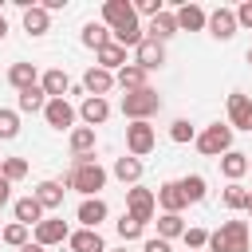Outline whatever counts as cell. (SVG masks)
<instances>
[{
    "label": "cell",
    "mask_w": 252,
    "mask_h": 252,
    "mask_svg": "<svg viewBox=\"0 0 252 252\" xmlns=\"http://www.w3.org/2000/svg\"><path fill=\"white\" fill-rule=\"evenodd\" d=\"M102 185H106V169L94 158H71V169L63 177V189H75L83 197H98Z\"/></svg>",
    "instance_id": "6da1fadb"
},
{
    "label": "cell",
    "mask_w": 252,
    "mask_h": 252,
    "mask_svg": "<svg viewBox=\"0 0 252 252\" xmlns=\"http://www.w3.org/2000/svg\"><path fill=\"white\" fill-rule=\"evenodd\" d=\"M209 252H248V220H224L217 232H209Z\"/></svg>",
    "instance_id": "7a4b0ae2"
},
{
    "label": "cell",
    "mask_w": 252,
    "mask_h": 252,
    "mask_svg": "<svg viewBox=\"0 0 252 252\" xmlns=\"http://www.w3.org/2000/svg\"><path fill=\"white\" fill-rule=\"evenodd\" d=\"M158 110H161V94H158L154 87H142V91L122 94V114H126L130 122H150Z\"/></svg>",
    "instance_id": "3957f363"
},
{
    "label": "cell",
    "mask_w": 252,
    "mask_h": 252,
    "mask_svg": "<svg viewBox=\"0 0 252 252\" xmlns=\"http://www.w3.org/2000/svg\"><path fill=\"white\" fill-rule=\"evenodd\" d=\"M193 146H197L205 158H224V154L232 150V126H228V122H213V126H205V130L193 138Z\"/></svg>",
    "instance_id": "277c9868"
},
{
    "label": "cell",
    "mask_w": 252,
    "mask_h": 252,
    "mask_svg": "<svg viewBox=\"0 0 252 252\" xmlns=\"http://www.w3.org/2000/svg\"><path fill=\"white\" fill-rule=\"evenodd\" d=\"M154 146H158V134H154L150 122H130V126H126V154H130V158L142 161Z\"/></svg>",
    "instance_id": "5b68a950"
},
{
    "label": "cell",
    "mask_w": 252,
    "mask_h": 252,
    "mask_svg": "<svg viewBox=\"0 0 252 252\" xmlns=\"http://www.w3.org/2000/svg\"><path fill=\"white\" fill-rule=\"evenodd\" d=\"M126 213H130L134 220H142V224H150V220H154V213H158V201H154V189H142V185H130V189H126Z\"/></svg>",
    "instance_id": "8992f818"
},
{
    "label": "cell",
    "mask_w": 252,
    "mask_h": 252,
    "mask_svg": "<svg viewBox=\"0 0 252 252\" xmlns=\"http://www.w3.org/2000/svg\"><path fill=\"white\" fill-rule=\"evenodd\" d=\"M75 118H79V110H75L67 98H47V106H43V122H47L51 130H75Z\"/></svg>",
    "instance_id": "52a82bcc"
},
{
    "label": "cell",
    "mask_w": 252,
    "mask_h": 252,
    "mask_svg": "<svg viewBox=\"0 0 252 252\" xmlns=\"http://www.w3.org/2000/svg\"><path fill=\"white\" fill-rule=\"evenodd\" d=\"M161 63H165V43H158V39L142 35V43L134 47V67H142V71L150 75V71H158Z\"/></svg>",
    "instance_id": "ba28073f"
},
{
    "label": "cell",
    "mask_w": 252,
    "mask_h": 252,
    "mask_svg": "<svg viewBox=\"0 0 252 252\" xmlns=\"http://www.w3.org/2000/svg\"><path fill=\"white\" fill-rule=\"evenodd\" d=\"M138 16H134V4L130 0H102V24L110 28V32H118V28H126V24H134Z\"/></svg>",
    "instance_id": "9c48e42d"
},
{
    "label": "cell",
    "mask_w": 252,
    "mask_h": 252,
    "mask_svg": "<svg viewBox=\"0 0 252 252\" xmlns=\"http://www.w3.org/2000/svg\"><path fill=\"white\" fill-rule=\"evenodd\" d=\"M67 236H71V228H67V220H63V217H43V220L35 224V244H43V248L63 244Z\"/></svg>",
    "instance_id": "30bf717a"
},
{
    "label": "cell",
    "mask_w": 252,
    "mask_h": 252,
    "mask_svg": "<svg viewBox=\"0 0 252 252\" xmlns=\"http://www.w3.org/2000/svg\"><path fill=\"white\" fill-rule=\"evenodd\" d=\"M228 126L232 130H252V98L232 91L228 94Z\"/></svg>",
    "instance_id": "8fae6325"
},
{
    "label": "cell",
    "mask_w": 252,
    "mask_h": 252,
    "mask_svg": "<svg viewBox=\"0 0 252 252\" xmlns=\"http://www.w3.org/2000/svg\"><path fill=\"white\" fill-rule=\"evenodd\" d=\"M205 28H209L213 39H232L236 35V12L232 8H217V12H209Z\"/></svg>",
    "instance_id": "7c38bea8"
},
{
    "label": "cell",
    "mask_w": 252,
    "mask_h": 252,
    "mask_svg": "<svg viewBox=\"0 0 252 252\" xmlns=\"http://www.w3.org/2000/svg\"><path fill=\"white\" fill-rule=\"evenodd\" d=\"M79 118H83V126H102L106 118H110V102L106 98H94V94H87L83 102H79Z\"/></svg>",
    "instance_id": "4fadbf2b"
},
{
    "label": "cell",
    "mask_w": 252,
    "mask_h": 252,
    "mask_svg": "<svg viewBox=\"0 0 252 252\" xmlns=\"http://www.w3.org/2000/svg\"><path fill=\"white\" fill-rule=\"evenodd\" d=\"M106 201L102 197H83V205H79V213H75V220L83 224V228H98L102 220H106Z\"/></svg>",
    "instance_id": "5bb4252c"
},
{
    "label": "cell",
    "mask_w": 252,
    "mask_h": 252,
    "mask_svg": "<svg viewBox=\"0 0 252 252\" xmlns=\"http://www.w3.org/2000/svg\"><path fill=\"white\" fill-rule=\"evenodd\" d=\"M39 87H43L47 98H67V91H71V75H67L63 67H51V71L39 75Z\"/></svg>",
    "instance_id": "9a60e30c"
},
{
    "label": "cell",
    "mask_w": 252,
    "mask_h": 252,
    "mask_svg": "<svg viewBox=\"0 0 252 252\" xmlns=\"http://www.w3.org/2000/svg\"><path fill=\"white\" fill-rule=\"evenodd\" d=\"M154 201L161 205V213H181V209L189 205L177 181H161V185H158V193H154Z\"/></svg>",
    "instance_id": "2e32d148"
},
{
    "label": "cell",
    "mask_w": 252,
    "mask_h": 252,
    "mask_svg": "<svg viewBox=\"0 0 252 252\" xmlns=\"http://www.w3.org/2000/svg\"><path fill=\"white\" fill-rule=\"evenodd\" d=\"M67 248L71 252H106V240L98 236V228H75L67 236Z\"/></svg>",
    "instance_id": "e0dca14e"
},
{
    "label": "cell",
    "mask_w": 252,
    "mask_h": 252,
    "mask_svg": "<svg viewBox=\"0 0 252 252\" xmlns=\"http://www.w3.org/2000/svg\"><path fill=\"white\" fill-rule=\"evenodd\" d=\"M173 20H177V32H201L205 20H209V12H205L201 4H181V8L173 12Z\"/></svg>",
    "instance_id": "ac0fdd59"
},
{
    "label": "cell",
    "mask_w": 252,
    "mask_h": 252,
    "mask_svg": "<svg viewBox=\"0 0 252 252\" xmlns=\"http://www.w3.org/2000/svg\"><path fill=\"white\" fill-rule=\"evenodd\" d=\"M24 32H28V35H47V32H51V12H47L43 4L24 8Z\"/></svg>",
    "instance_id": "d6986e66"
},
{
    "label": "cell",
    "mask_w": 252,
    "mask_h": 252,
    "mask_svg": "<svg viewBox=\"0 0 252 252\" xmlns=\"http://www.w3.org/2000/svg\"><path fill=\"white\" fill-rule=\"evenodd\" d=\"M110 87H114V75H110V71H102V67H91V71L83 75V91H87V94H94V98H106V94H110Z\"/></svg>",
    "instance_id": "ffe728a7"
},
{
    "label": "cell",
    "mask_w": 252,
    "mask_h": 252,
    "mask_svg": "<svg viewBox=\"0 0 252 252\" xmlns=\"http://www.w3.org/2000/svg\"><path fill=\"white\" fill-rule=\"evenodd\" d=\"M94 59H98L94 67H102V71H110V75H114V71H122V67H126V47H118V43L110 39L106 47H98V51H94Z\"/></svg>",
    "instance_id": "44dd1931"
},
{
    "label": "cell",
    "mask_w": 252,
    "mask_h": 252,
    "mask_svg": "<svg viewBox=\"0 0 252 252\" xmlns=\"http://www.w3.org/2000/svg\"><path fill=\"white\" fill-rule=\"evenodd\" d=\"M67 142H71V158H94V142L98 138H94L91 126H75Z\"/></svg>",
    "instance_id": "7402d4cb"
},
{
    "label": "cell",
    "mask_w": 252,
    "mask_h": 252,
    "mask_svg": "<svg viewBox=\"0 0 252 252\" xmlns=\"http://www.w3.org/2000/svg\"><path fill=\"white\" fill-rule=\"evenodd\" d=\"M12 213H16V220L28 224V228H35V224L43 220V205H39L35 197H20V201H12Z\"/></svg>",
    "instance_id": "603a6c76"
},
{
    "label": "cell",
    "mask_w": 252,
    "mask_h": 252,
    "mask_svg": "<svg viewBox=\"0 0 252 252\" xmlns=\"http://www.w3.org/2000/svg\"><path fill=\"white\" fill-rule=\"evenodd\" d=\"M79 39H83V47H94V51H98V47L110 43V28H106L102 20H87L83 32H79Z\"/></svg>",
    "instance_id": "cb8c5ba5"
},
{
    "label": "cell",
    "mask_w": 252,
    "mask_h": 252,
    "mask_svg": "<svg viewBox=\"0 0 252 252\" xmlns=\"http://www.w3.org/2000/svg\"><path fill=\"white\" fill-rule=\"evenodd\" d=\"M8 83H12L16 91L39 87V71H35V63H12V67H8Z\"/></svg>",
    "instance_id": "d4e9b609"
},
{
    "label": "cell",
    "mask_w": 252,
    "mask_h": 252,
    "mask_svg": "<svg viewBox=\"0 0 252 252\" xmlns=\"http://www.w3.org/2000/svg\"><path fill=\"white\" fill-rule=\"evenodd\" d=\"M43 106H47L43 87H28V91H20V98H16V114H43Z\"/></svg>",
    "instance_id": "484cf974"
},
{
    "label": "cell",
    "mask_w": 252,
    "mask_h": 252,
    "mask_svg": "<svg viewBox=\"0 0 252 252\" xmlns=\"http://www.w3.org/2000/svg\"><path fill=\"white\" fill-rule=\"evenodd\" d=\"M63 193H67L63 181H39L32 197H35V201L43 205V213H47V209H59V205H63Z\"/></svg>",
    "instance_id": "4316f807"
},
{
    "label": "cell",
    "mask_w": 252,
    "mask_h": 252,
    "mask_svg": "<svg viewBox=\"0 0 252 252\" xmlns=\"http://www.w3.org/2000/svg\"><path fill=\"white\" fill-rule=\"evenodd\" d=\"M150 39H158V43H165V39H173L177 35V20H173V12H158L154 20H150Z\"/></svg>",
    "instance_id": "83f0119b"
},
{
    "label": "cell",
    "mask_w": 252,
    "mask_h": 252,
    "mask_svg": "<svg viewBox=\"0 0 252 252\" xmlns=\"http://www.w3.org/2000/svg\"><path fill=\"white\" fill-rule=\"evenodd\" d=\"M114 87H122V91L130 94V91H142V87H150V83H146V71H142V67L126 63L122 71H114Z\"/></svg>",
    "instance_id": "f1b7e54d"
},
{
    "label": "cell",
    "mask_w": 252,
    "mask_h": 252,
    "mask_svg": "<svg viewBox=\"0 0 252 252\" xmlns=\"http://www.w3.org/2000/svg\"><path fill=\"white\" fill-rule=\"evenodd\" d=\"M220 161V173L228 177V181H240L244 173H248V154H240V150H228L224 158H217Z\"/></svg>",
    "instance_id": "f546056e"
},
{
    "label": "cell",
    "mask_w": 252,
    "mask_h": 252,
    "mask_svg": "<svg viewBox=\"0 0 252 252\" xmlns=\"http://www.w3.org/2000/svg\"><path fill=\"white\" fill-rule=\"evenodd\" d=\"M114 177H118L122 185H138V181H142V161L130 158V154H126V158H114Z\"/></svg>",
    "instance_id": "4dcf8cb0"
},
{
    "label": "cell",
    "mask_w": 252,
    "mask_h": 252,
    "mask_svg": "<svg viewBox=\"0 0 252 252\" xmlns=\"http://www.w3.org/2000/svg\"><path fill=\"white\" fill-rule=\"evenodd\" d=\"M177 185H181V193H185V201H189V205L205 201V193H209V181H205L201 173H185V177H181Z\"/></svg>",
    "instance_id": "1f68e13d"
},
{
    "label": "cell",
    "mask_w": 252,
    "mask_h": 252,
    "mask_svg": "<svg viewBox=\"0 0 252 252\" xmlns=\"http://www.w3.org/2000/svg\"><path fill=\"white\" fill-rule=\"evenodd\" d=\"M185 228H189V224L181 220V213H161V217H158V236H161V240H173V236H181Z\"/></svg>",
    "instance_id": "d6a6232c"
},
{
    "label": "cell",
    "mask_w": 252,
    "mask_h": 252,
    "mask_svg": "<svg viewBox=\"0 0 252 252\" xmlns=\"http://www.w3.org/2000/svg\"><path fill=\"white\" fill-rule=\"evenodd\" d=\"M0 177L12 181V185L24 181V177H28V161H24V158H0Z\"/></svg>",
    "instance_id": "836d02e7"
},
{
    "label": "cell",
    "mask_w": 252,
    "mask_h": 252,
    "mask_svg": "<svg viewBox=\"0 0 252 252\" xmlns=\"http://www.w3.org/2000/svg\"><path fill=\"white\" fill-rule=\"evenodd\" d=\"M114 228H118V236H122V244H130V240H142V232H146V224H142V220H134L130 213H122Z\"/></svg>",
    "instance_id": "e575fe53"
},
{
    "label": "cell",
    "mask_w": 252,
    "mask_h": 252,
    "mask_svg": "<svg viewBox=\"0 0 252 252\" xmlns=\"http://www.w3.org/2000/svg\"><path fill=\"white\" fill-rule=\"evenodd\" d=\"M220 205H224V209H244V205H248V189H244L240 181H228V189L220 193Z\"/></svg>",
    "instance_id": "d590c367"
},
{
    "label": "cell",
    "mask_w": 252,
    "mask_h": 252,
    "mask_svg": "<svg viewBox=\"0 0 252 252\" xmlns=\"http://www.w3.org/2000/svg\"><path fill=\"white\" fill-rule=\"evenodd\" d=\"M0 240H4L8 248H24V244H28V224H20V220H12V224H4V232H0Z\"/></svg>",
    "instance_id": "8d00e7d4"
},
{
    "label": "cell",
    "mask_w": 252,
    "mask_h": 252,
    "mask_svg": "<svg viewBox=\"0 0 252 252\" xmlns=\"http://www.w3.org/2000/svg\"><path fill=\"white\" fill-rule=\"evenodd\" d=\"M16 134H20V114L8 110V106H0V142H12Z\"/></svg>",
    "instance_id": "74e56055"
},
{
    "label": "cell",
    "mask_w": 252,
    "mask_h": 252,
    "mask_svg": "<svg viewBox=\"0 0 252 252\" xmlns=\"http://www.w3.org/2000/svg\"><path fill=\"white\" fill-rule=\"evenodd\" d=\"M169 138H173L177 146H185V142H193V138H197V126H193L189 118H177V122L169 126Z\"/></svg>",
    "instance_id": "f35d334b"
},
{
    "label": "cell",
    "mask_w": 252,
    "mask_h": 252,
    "mask_svg": "<svg viewBox=\"0 0 252 252\" xmlns=\"http://www.w3.org/2000/svg\"><path fill=\"white\" fill-rule=\"evenodd\" d=\"M181 236H185V244H189V252H201V248L209 244V232H205V228H197V224H193V228H185Z\"/></svg>",
    "instance_id": "ab89813d"
},
{
    "label": "cell",
    "mask_w": 252,
    "mask_h": 252,
    "mask_svg": "<svg viewBox=\"0 0 252 252\" xmlns=\"http://www.w3.org/2000/svg\"><path fill=\"white\" fill-rule=\"evenodd\" d=\"M158 12H165V4L161 0H134V16H158Z\"/></svg>",
    "instance_id": "60d3db41"
},
{
    "label": "cell",
    "mask_w": 252,
    "mask_h": 252,
    "mask_svg": "<svg viewBox=\"0 0 252 252\" xmlns=\"http://www.w3.org/2000/svg\"><path fill=\"white\" fill-rule=\"evenodd\" d=\"M236 12V28H252V0H244L240 8H232Z\"/></svg>",
    "instance_id": "b9f144b4"
},
{
    "label": "cell",
    "mask_w": 252,
    "mask_h": 252,
    "mask_svg": "<svg viewBox=\"0 0 252 252\" xmlns=\"http://www.w3.org/2000/svg\"><path fill=\"white\" fill-rule=\"evenodd\" d=\"M142 252H173V248H169V240H161V236H150V240H142Z\"/></svg>",
    "instance_id": "7bdbcfd3"
},
{
    "label": "cell",
    "mask_w": 252,
    "mask_h": 252,
    "mask_svg": "<svg viewBox=\"0 0 252 252\" xmlns=\"http://www.w3.org/2000/svg\"><path fill=\"white\" fill-rule=\"evenodd\" d=\"M8 201H12V181H4V177H0V209H4Z\"/></svg>",
    "instance_id": "ee69618b"
},
{
    "label": "cell",
    "mask_w": 252,
    "mask_h": 252,
    "mask_svg": "<svg viewBox=\"0 0 252 252\" xmlns=\"http://www.w3.org/2000/svg\"><path fill=\"white\" fill-rule=\"evenodd\" d=\"M20 252H47V248H43V244H35V240H28V244H24Z\"/></svg>",
    "instance_id": "f6af8a7d"
},
{
    "label": "cell",
    "mask_w": 252,
    "mask_h": 252,
    "mask_svg": "<svg viewBox=\"0 0 252 252\" xmlns=\"http://www.w3.org/2000/svg\"><path fill=\"white\" fill-rule=\"evenodd\" d=\"M4 35H8V20L0 16V39H4Z\"/></svg>",
    "instance_id": "bcb514c9"
},
{
    "label": "cell",
    "mask_w": 252,
    "mask_h": 252,
    "mask_svg": "<svg viewBox=\"0 0 252 252\" xmlns=\"http://www.w3.org/2000/svg\"><path fill=\"white\" fill-rule=\"evenodd\" d=\"M244 209H248V213H252V193H248V205H244Z\"/></svg>",
    "instance_id": "7dc6e473"
},
{
    "label": "cell",
    "mask_w": 252,
    "mask_h": 252,
    "mask_svg": "<svg viewBox=\"0 0 252 252\" xmlns=\"http://www.w3.org/2000/svg\"><path fill=\"white\" fill-rule=\"evenodd\" d=\"M248 63H252V47H248Z\"/></svg>",
    "instance_id": "c3c4849f"
},
{
    "label": "cell",
    "mask_w": 252,
    "mask_h": 252,
    "mask_svg": "<svg viewBox=\"0 0 252 252\" xmlns=\"http://www.w3.org/2000/svg\"><path fill=\"white\" fill-rule=\"evenodd\" d=\"M106 252H110V248H106ZM114 252H126V248H114Z\"/></svg>",
    "instance_id": "681fc988"
},
{
    "label": "cell",
    "mask_w": 252,
    "mask_h": 252,
    "mask_svg": "<svg viewBox=\"0 0 252 252\" xmlns=\"http://www.w3.org/2000/svg\"><path fill=\"white\" fill-rule=\"evenodd\" d=\"M248 173H252V161H248Z\"/></svg>",
    "instance_id": "f907efd6"
},
{
    "label": "cell",
    "mask_w": 252,
    "mask_h": 252,
    "mask_svg": "<svg viewBox=\"0 0 252 252\" xmlns=\"http://www.w3.org/2000/svg\"><path fill=\"white\" fill-rule=\"evenodd\" d=\"M0 232H4V228H0Z\"/></svg>",
    "instance_id": "816d5d0a"
}]
</instances>
